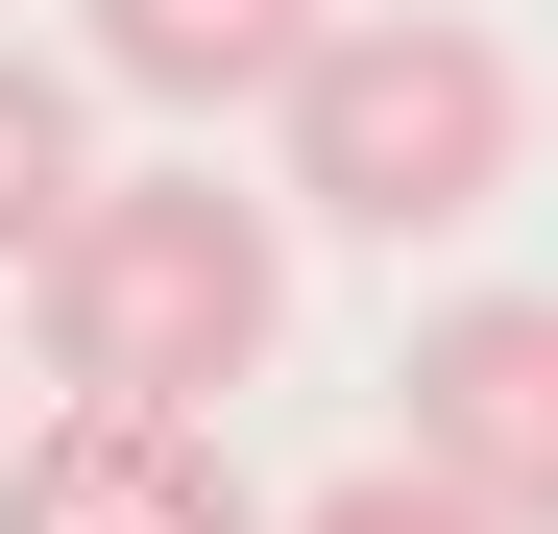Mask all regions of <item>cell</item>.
I'll list each match as a JSON object with an SVG mask.
<instances>
[{
  "label": "cell",
  "instance_id": "obj_1",
  "mask_svg": "<svg viewBox=\"0 0 558 534\" xmlns=\"http://www.w3.org/2000/svg\"><path fill=\"white\" fill-rule=\"evenodd\" d=\"M267 316H292V195H219L195 146L98 170V195L49 219V267H25L49 389H122V413H219L267 365Z\"/></svg>",
  "mask_w": 558,
  "mask_h": 534
},
{
  "label": "cell",
  "instance_id": "obj_2",
  "mask_svg": "<svg viewBox=\"0 0 558 534\" xmlns=\"http://www.w3.org/2000/svg\"><path fill=\"white\" fill-rule=\"evenodd\" d=\"M267 146H292V219L461 243V219L510 195V146H534V73L461 25V0H340V25L292 49V98H267Z\"/></svg>",
  "mask_w": 558,
  "mask_h": 534
},
{
  "label": "cell",
  "instance_id": "obj_3",
  "mask_svg": "<svg viewBox=\"0 0 558 534\" xmlns=\"http://www.w3.org/2000/svg\"><path fill=\"white\" fill-rule=\"evenodd\" d=\"M389 437L437 486H486L510 534H558V292H437L389 365Z\"/></svg>",
  "mask_w": 558,
  "mask_h": 534
},
{
  "label": "cell",
  "instance_id": "obj_4",
  "mask_svg": "<svg viewBox=\"0 0 558 534\" xmlns=\"http://www.w3.org/2000/svg\"><path fill=\"white\" fill-rule=\"evenodd\" d=\"M0 534H267L219 413H122V389H49V437L0 462Z\"/></svg>",
  "mask_w": 558,
  "mask_h": 534
},
{
  "label": "cell",
  "instance_id": "obj_5",
  "mask_svg": "<svg viewBox=\"0 0 558 534\" xmlns=\"http://www.w3.org/2000/svg\"><path fill=\"white\" fill-rule=\"evenodd\" d=\"M316 25H340V0H73V49H98L146 122H243V98H292Z\"/></svg>",
  "mask_w": 558,
  "mask_h": 534
},
{
  "label": "cell",
  "instance_id": "obj_6",
  "mask_svg": "<svg viewBox=\"0 0 558 534\" xmlns=\"http://www.w3.org/2000/svg\"><path fill=\"white\" fill-rule=\"evenodd\" d=\"M98 195V146H73V73H25L0 49V267H49V219Z\"/></svg>",
  "mask_w": 558,
  "mask_h": 534
},
{
  "label": "cell",
  "instance_id": "obj_7",
  "mask_svg": "<svg viewBox=\"0 0 558 534\" xmlns=\"http://www.w3.org/2000/svg\"><path fill=\"white\" fill-rule=\"evenodd\" d=\"M267 534H510V510H486V486H437L413 437H389V462H340L316 510H267Z\"/></svg>",
  "mask_w": 558,
  "mask_h": 534
}]
</instances>
